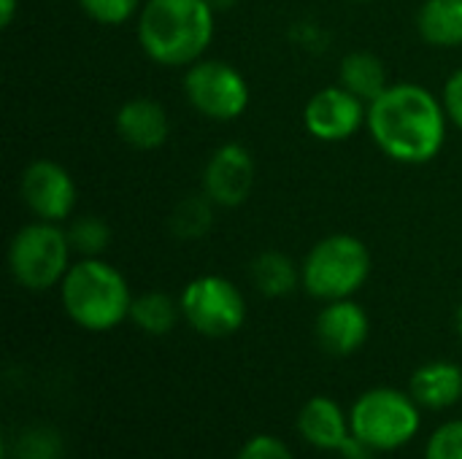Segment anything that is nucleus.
<instances>
[{"label": "nucleus", "instance_id": "b1692460", "mask_svg": "<svg viewBox=\"0 0 462 459\" xmlns=\"http://www.w3.org/2000/svg\"><path fill=\"white\" fill-rule=\"evenodd\" d=\"M425 459H462V419L441 425L428 446H425Z\"/></svg>", "mask_w": 462, "mask_h": 459}, {"label": "nucleus", "instance_id": "c756f323", "mask_svg": "<svg viewBox=\"0 0 462 459\" xmlns=\"http://www.w3.org/2000/svg\"><path fill=\"white\" fill-rule=\"evenodd\" d=\"M455 322H457V333H460V338H462V303H460V308H457V317H455Z\"/></svg>", "mask_w": 462, "mask_h": 459}, {"label": "nucleus", "instance_id": "f3484780", "mask_svg": "<svg viewBox=\"0 0 462 459\" xmlns=\"http://www.w3.org/2000/svg\"><path fill=\"white\" fill-rule=\"evenodd\" d=\"M417 32L433 49L462 46V0H422Z\"/></svg>", "mask_w": 462, "mask_h": 459}, {"label": "nucleus", "instance_id": "4be33fe9", "mask_svg": "<svg viewBox=\"0 0 462 459\" xmlns=\"http://www.w3.org/2000/svg\"><path fill=\"white\" fill-rule=\"evenodd\" d=\"M65 444L62 436L54 427L38 425L27 427L16 436V441L8 449V459H62Z\"/></svg>", "mask_w": 462, "mask_h": 459}, {"label": "nucleus", "instance_id": "6ab92c4d", "mask_svg": "<svg viewBox=\"0 0 462 459\" xmlns=\"http://www.w3.org/2000/svg\"><path fill=\"white\" fill-rule=\"evenodd\" d=\"M181 319V303L176 298H171L168 292L152 289V292H141L133 298L130 306V322L146 333V335H168Z\"/></svg>", "mask_w": 462, "mask_h": 459}, {"label": "nucleus", "instance_id": "7c9ffc66", "mask_svg": "<svg viewBox=\"0 0 462 459\" xmlns=\"http://www.w3.org/2000/svg\"><path fill=\"white\" fill-rule=\"evenodd\" d=\"M352 3H371V0H352Z\"/></svg>", "mask_w": 462, "mask_h": 459}, {"label": "nucleus", "instance_id": "9d476101", "mask_svg": "<svg viewBox=\"0 0 462 459\" xmlns=\"http://www.w3.org/2000/svg\"><path fill=\"white\" fill-rule=\"evenodd\" d=\"M368 124V103L346 87L333 84L314 92L303 108V127L322 143H341L355 138Z\"/></svg>", "mask_w": 462, "mask_h": 459}, {"label": "nucleus", "instance_id": "cd10ccee", "mask_svg": "<svg viewBox=\"0 0 462 459\" xmlns=\"http://www.w3.org/2000/svg\"><path fill=\"white\" fill-rule=\"evenodd\" d=\"M19 14V0H0V27L8 30Z\"/></svg>", "mask_w": 462, "mask_h": 459}, {"label": "nucleus", "instance_id": "6e6552de", "mask_svg": "<svg viewBox=\"0 0 462 459\" xmlns=\"http://www.w3.org/2000/svg\"><path fill=\"white\" fill-rule=\"evenodd\" d=\"M187 103L211 122H233L246 114L252 92L246 76L227 60H198L184 68Z\"/></svg>", "mask_w": 462, "mask_h": 459}, {"label": "nucleus", "instance_id": "423d86ee", "mask_svg": "<svg viewBox=\"0 0 462 459\" xmlns=\"http://www.w3.org/2000/svg\"><path fill=\"white\" fill-rule=\"evenodd\" d=\"M349 425L352 436L374 452H398L417 438L422 414L411 392L376 387L352 403Z\"/></svg>", "mask_w": 462, "mask_h": 459}, {"label": "nucleus", "instance_id": "ddd939ff", "mask_svg": "<svg viewBox=\"0 0 462 459\" xmlns=\"http://www.w3.org/2000/svg\"><path fill=\"white\" fill-rule=\"evenodd\" d=\"M116 135L122 143L138 151H154L171 138L168 108L154 97H130L119 106L114 119Z\"/></svg>", "mask_w": 462, "mask_h": 459}, {"label": "nucleus", "instance_id": "f03ea898", "mask_svg": "<svg viewBox=\"0 0 462 459\" xmlns=\"http://www.w3.org/2000/svg\"><path fill=\"white\" fill-rule=\"evenodd\" d=\"M141 51L162 68H189L203 60L214 32L217 11L208 0H143L135 16Z\"/></svg>", "mask_w": 462, "mask_h": 459}, {"label": "nucleus", "instance_id": "c85d7f7f", "mask_svg": "<svg viewBox=\"0 0 462 459\" xmlns=\"http://www.w3.org/2000/svg\"><path fill=\"white\" fill-rule=\"evenodd\" d=\"M211 3V8L217 11V14H222V11H230V8H236L241 0H208Z\"/></svg>", "mask_w": 462, "mask_h": 459}, {"label": "nucleus", "instance_id": "0eeeda50", "mask_svg": "<svg viewBox=\"0 0 462 459\" xmlns=\"http://www.w3.org/2000/svg\"><path fill=\"white\" fill-rule=\"evenodd\" d=\"M181 319L203 338H227L246 322V300L241 289L217 273H203L179 295Z\"/></svg>", "mask_w": 462, "mask_h": 459}, {"label": "nucleus", "instance_id": "bb28decb", "mask_svg": "<svg viewBox=\"0 0 462 459\" xmlns=\"http://www.w3.org/2000/svg\"><path fill=\"white\" fill-rule=\"evenodd\" d=\"M338 454H341V459H376L379 452H374L371 446H365L363 441H357L355 436H349L346 444L338 449Z\"/></svg>", "mask_w": 462, "mask_h": 459}, {"label": "nucleus", "instance_id": "2eb2a0df", "mask_svg": "<svg viewBox=\"0 0 462 459\" xmlns=\"http://www.w3.org/2000/svg\"><path fill=\"white\" fill-rule=\"evenodd\" d=\"M409 392L420 403V409L447 411L455 403H460L462 368L457 363H449V360L425 363L411 373Z\"/></svg>", "mask_w": 462, "mask_h": 459}, {"label": "nucleus", "instance_id": "4468645a", "mask_svg": "<svg viewBox=\"0 0 462 459\" xmlns=\"http://www.w3.org/2000/svg\"><path fill=\"white\" fill-rule=\"evenodd\" d=\"M298 433L309 446H314L319 452H336L338 454V449L352 436V425H349L346 411L333 398L317 395L300 409Z\"/></svg>", "mask_w": 462, "mask_h": 459}, {"label": "nucleus", "instance_id": "9b49d317", "mask_svg": "<svg viewBox=\"0 0 462 459\" xmlns=\"http://www.w3.org/2000/svg\"><path fill=\"white\" fill-rule=\"evenodd\" d=\"M257 181V162L244 143H222L203 168V195L217 208H238L249 200Z\"/></svg>", "mask_w": 462, "mask_h": 459}, {"label": "nucleus", "instance_id": "a211bd4d", "mask_svg": "<svg viewBox=\"0 0 462 459\" xmlns=\"http://www.w3.org/2000/svg\"><path fill=\"white\" fill-rule=\"evenodd\" d=\"M252 284L265 298H287L292 295L300 281V265L284 252H263L249 265Z\"/></svg>", "mask_w": 462, "mask_h": 459}, {"label": "nucleus", "instance_id": "dca6fc26", "mask_svg": "<svg viewBox=\"0 0 462 459\" xmlns=\"http://www.w3.org/2000/svg\"><path fill=\"white\" fill-rule=\"evenodd\" d=\"M338 84L346 87L352 95H357L360 100H365L368 106L393 84L390 81V70L387 62L374 54V51H349L341 65H338Z\"/></svg>", "mask_w": 462, "mask_h": 459}, {"label": "nucleus", "instance_id": "39448f33", "mask_svg": "<svg viewBox=\"0 0 462 459\" xmlns=\"http://www.w3.org/2000/svg\"><path fill=\"white\" fill-rule=\"evenodd\" d=\"M68 230L57 222L35 219L22 225L8 243L11 279L30 292H49L62 284L73 265Z\"/></svg>", "mask_w": 462, "mask_h": 459}, {"label": "nucleus", "instance_id": "20e7f679", "mask_svg": "<svg viewBox=\"0 0 462 459\" xmlns=\"http://www.w3.org/2000/svg\"><path fill=\"white\" fill-rule=\"evenodd\" d=\"M374 257L365 241L349 233H333L317 241L300 262L303 289L322 300L355 298L371 279Z\"/></svg>", "mask_w": 462, "mask_h": 459}, {"label": "nucleus", "instance_id": "f8f14e48", "mask_svg": "<svg viewBox=\"0 0 462 459\" xmlns=\"http://www.w3.org/2000/svg\"><path fill=\"white\" fill-rule=\"evenodd\" d=\"M314 335H317V344L328 354H333V357H349V354L360 352L365 346L368 335H371L368 311L357 300H352V298L330 300L317 314Z\"/></svg>", "mask_w": 462, "mask_h": 459}, {"label": "nucleus", "instance_id": "412c9836", "mask_svg": "<svg viewBox=\"0 0 462 459\" xmlns=\"http://www.w3.org/2000/svg\"><path fill=\"white\" fill-rule=\"evenodd\" d=\"M65 230L76 257H103V252L111 246V227L95 214L76 216Z\"/></svg>", "mask_w": 462, "mask_h": 459}, {"label": "nucleus", "instance_id": "1a4fd4ad", "mask_svg": "<svg viewBox=\"0 0 462 459\" xmlns=\"http://www.w3.org/2000/svg\"><path fill=\"white\" fill-rule=\"evenodd\" d=\"M19 197L35 219L62 225L70 219L79 189L65 165L57 160H32L19 179Z\"/></svg>", "mask_w": 462, "mask_h": 459}, {"label": "nucleus", "instance_id": "5701e85b", "mask_svg": "<svg viewBox=\"0 0 462 459\" xmlns=\"http://www.w3.org/2000/svg\"><path fill=\"white\" fill-rule=\"evenodd\" d=\"M79 8L97 24L106 27H122L130 19L138 16L143 0H76Z\"/></svg>", "mask_w": 462, "mask_h": 459}, {"label": "nucleus", "instance_id": "a878e982", "mask_svg": "<svg viewBox=\"0 0 462 459\" xmlns=\"http://www.w3.org/2000/svg\"><path fill=\"white\" fill-rule=\"evenodd\" d=\"M449 124H455L462 133V68H457L447 81H444V92H441Z\"/></svg>", "mask_w": 462, "mask_h": 459}, {"label": "nucleus", "instance_id": "aec40b11", "mask_svg": "<svg viewBox=\"0 0 462 459\" xmlns=\"http://www.w3.org/2000/svg\"><path fill=\"white\" fill-rule=\"evenodd\" d=\"M214 208L217 206L203 192L187 195L173 206V211L168 216V227L179 241H200L214 227Z\"/></svg>", "mask_w": 462, "mask_h": 459}, {"label": "nucleus", "instance_id": "393cba45", "mask_svg": "<svg viewBox=\"0 0 462 459\" xmlns=\"http://www.w3.org/2000/svg\"><path fill=\"white\" fill-rule=\"evenodd\" d=\"M236 459H295L290 446L276 436H254L249 438Z\"/></svg>", "mask_w": 462, "mask_h": 459}, {"label": "nucleus", "instance_id": "f257e3e1", "mask_svg": "<svg viewBox=\"0 0 462 459\" xmlns=\"http://www.w3.org/2000/svg\"><path fill=\"white\" fill-rule=\"evenodd\" d=\"M365 127L393 162L428 165L447 143L449 116L444 100L425 84L395 81L368 106Z\"/></svg>", "mask_w": 462, "mask_h": 459}, {"label": "nucleus", "instance_id": "7ed1b4c3", "mask_svg": "<svg viewBox=\"0 0 462 459\" xmlns=\"http://www.w3.org/2000/svg\"><path fill=\"white\" fill-rule=\"evenodd\" d=\"M60 300L73 325L108 333L130 319L133 292L122 271L103 257H79L60 284Z\"/></svg>", "mask_w": 462, "mask_h": 459}]
</instances>
